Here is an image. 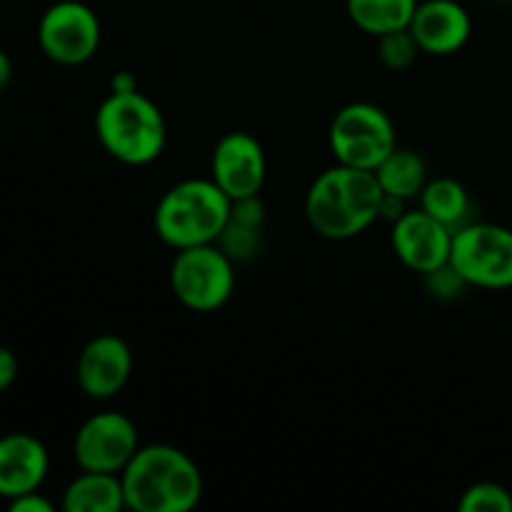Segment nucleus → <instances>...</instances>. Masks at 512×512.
<instances>
[{
  "instance_id": "obj_1",
  "label": "nucleus",
  "mask_w": 512,
  "mask_h": 512,
  "mask_svg": "<svg viewBox=\"0 0 512 512\" xmlns=\"http://www.w3.org/2000/svg\"><path fill=\"white\" fill-rule=\"evenodd\" d=\"M383 200L375 170L338 163L313 180L305 195V218L320 238L350 240L380 218Z\"/></svg>"
},
{
  "instance_id": "obj_2",
  "label": "nucleus",
  "mask_w": 512,
  "mask_h": 512,
  "mask_svg": "<svg viewBox=\"0 0 512 512\" xmlns=\"http://www.w3.org/2000/svg\"><path fill=\"white\" fill-rule=\"evenodd\" d=\"M120 480L125 508L135 512H188L203 498L198 463L175 445H140Z\"/></svg>"
},
{
  "instance_id": "obj_3",
  "label": "nucleus",
  "mask_w": 512,
  "mask_h": 512,
  "mask_svg": "<svg viewBox=\"0 0 512 512\" xmlns=\"http://www.w3.org/2000/svg\"><path fill=\"white\" fill-rule=\"evenodd\" d=\"M233 200L213 178L180 180L155 208V233L175 250L218 243L230 220Z\"/></svg>"
},
{
  "instance_id": "obj_4",
  "label": "nucleus",
  "mask_w": 512,
  "mask_h": 512,
  "mask_svg": "<svg viewBox=\"0 0 512 512\" xmlns=\"http://www.w3.org/2000/svg\"><path fill=\"white\" fill-rule=\"evenodd\" d=\"M95 135L110 158L148 165L163 155L168 125L158 105L143 93H110L95 113Z\"/></svg>"
},
{
  "instance_id": "obj_5",
  "label": "nucleus",
  "mask_w": 512,
  "mask_h": 512,
  "mask_svg": "<svg viewBox=\"0 0 512 512\" xmlns=\"http://www.w3.org/2000/svg\"><path fill=\"white\" fill-rule=\"evenodd\" d=\"M235 260L218 243L178 250L170 265V288L195 313L223 308L235 290Z\"/></svg>"
},
{
  "instance_id": "obj_6",
  "label": "nucleus",
  "mask_w": 512,
  "mask_h": 512,
  "mask_svg": "<svg viewBox=\"0 0 512 512\" xmlns=\"http://www.w3.org/2000/svg\"><path fill=\"white\" fill-rule=\"evenodd\" d=\"M328 143L340 165L375 170L398 148V135L383 108L373 103H350L335 113Z\"/></svg>"
},
{
  "instance_id": "obj_7",
  "label": "nucleus",
  "mask_w": 512,
  "mask_h": 512,
  "mask_svg": "<svg viewBox=\"0 0 512 512\" xmlns=\"http://www.w3.org/2000/svg\"><path fill=\"white\" fill-rule=\"evenodd\" d=\"M450 265L473 288H512V230L498 223H468L453 235Z\"/></svg>"
},
{
  "instance_id": "obj_8",
  "label": "nucleus",
  "mask_w": 512,
  "mask_h": 512,
  "mask_svg": "<svg viewBox=\"0 0 512 512\" xmlns=\"http://www.w3.org/2000/svg\"><path fill=\"white\" fill-rule=\"evenodd\" d=\"M98 13L80 0H58L38 20V45L48 60L58 65H83L98 53Z\"/></svg>"
},
{
  "instance_id": "obj_9",
  "label": "nucleus",
  "mask_w": 512,
  "mask_h": 512,
  "mask_svg": "<svg viewBox=\"0 0 512 512\" xmlns=\"http://www.w3.org/2000/svg\"><path fill=\"white\" fill-rule=\"evenodd\" d=\"M138 448L140 438L133 420L115 410H105L80 425L73 440V458L80 470L120 475Z\"/></svg>"
},
{
  "instance_id": "obj_10",
  "label": "nucleus",
  "mask_w": 512,
  "mask_h": 512,
  "mask_svg": "<svg viewBox=\"0 0 512 512\" xmlns=\"http://www.w3.org/2000/svg\"><path fill=\"white\" fill-rule=\"evenodd\" d=\"M268 175L263 145L243 130L223 135L210 158V178L223 188L230 200L253 198L263 190Z\"/></svg>"
},
{
  "instance_id": "obj_11",
  "label": "nucleus",
  "mask_w": 512,
  "mask_h": 512,
  "mask_svg": "<svg viewBox=\"0 0 512 512\" xmlns=\"http://www.w3.org/2000/svg\"><path fill=\"white\" fill-rule=\"evenodd\" d=\"M453 230L420 210H405L390 230V243L405 268L425 275L450 263Z\"/></svg>"
},
{
  "instance_id": "obj_12",
  "label": "nucleus",
  "mask_w": 512,
  "mask_h": 512,
  "mask_svg": "<svg viewBox=\"0 0 512 512\" xmlns=\"http://www.w3.org/2000/svg\"><path fill=\"white\" fill-rule=\"evenodd\" d=\"M133 373V353L118 335H98L78 355L75 380L93 400H110L128 385Z\"/></svg>"
},
{
  "instance_id": "obj_13",
  "label": "nucleus",
  "mask_w": 512,
  "mask_h": 512,
  "mask_svg": "<svg viewBox=\"0 0 512 512\" xmlns=\"http://www.w3.org/2000/svg\"><path fill=\"white\" fill-rule=\"evenodd\" d=\"M410 33L428 55H453L473 33L470 13L458 0H423L410 20Z\"/></svg>"
},
{
  "instance_id": "obj_14",
  "label": "nucleus",
  "mask_w": 512,
  "mask_h": 512,
  "mask_svg": "<svg viewBox=\"0 0 512 512\" xmlns=\"http://www.w3.org/2000/svg\"><path fill=\"white\" fill-rule=\"evenodd\" d=\"M48 470L50 455L35 435L8 433L0 438V498L13 500L40 490Z\"/></svg>"
},
{
  "instance_id": "obj_15",
  "label": "nucleus",
  "mask_w": 512,
  "mask_h": 512,
  "mask_svg": "<svg viewBox=\"0 0 512 512\" xmlns=\"http://www.w3.org/2000/svg\"><path fill=\"white\" fill-rule=\"evenodd\" d=\"M68 512H120L125 510V490L118 473L83 470L63 493Z\"/></svg>"
},
{
  "instance_id": "obj_16",
  "label": "nucleus",
  "mask_w": 512,
  "mask_h": 512,
  "mask_svg": "<svg viewBox=\"0 0 512 512\" xmlns=\"http://www.w3.org/2000/svg\"><path fill=\"white\" fill-rule=\"evenodd\" d=\"M265 208L258 195L243 200H233L230 220L220 235L218 245L233 260H250L260 248V233H263Z\"/></svg>"
},
{
  "instance_id": "obj_17",
  "label": "nucleus",
  "mask_w": 512,
  "mask_h": 512,
  "mask_svg": "<svg viewBox=\"0 0 512 512\" xmlns=\"http://www.w3.org/2000/svg\"><path fill=\"white\" fill-rule=\"evenodd\" d=\"M378 183L385 195H393L400 200H413L423 193L428 183V165L415 150L395 148L383 163L375 168Z\"/></svg>"
},
{
  "instance_id": "obj_18",
  "label": "nucleus",
  "mask_w": 512,
  "mask_h": 512,
  "mask_svg": "<svg viewBox=\"0 0 512 512\" xmlns=\"http://www.w3.org/2000/svg\"><path fill=\"white\" fill-rule=\"evenodd\" d=\"M418 3L420 0H345V8L348 18L363 33L380 38L393 30L410 28Z\"/></svg>"
},
{
  "instance_id": "obj_19",
  "label": "nucleus",
  "mask_w": 512,
  "mask_h": 512,
  "mask_svg": "<svg viewBox=\"0 0 512 512\" xmlns=\"http://www.w3.org/2000/svg\"><path fill=\"white\" fill-rule=\"evenodd\" d=\"M420 198V208L428 215H433L435 220H440L443 225H448L450 230H460L463 225H468L470 213V195L458 180L453 178H435L428 180L423 188Z\"/></svg>"
},
{
  "instance_id": "obj_20",
  "label": "nucleus",
  "mask_w": 512,
  "mask_h": 512,
  "mask_svg": "<svg viewBox=\"0 0 512 512\" xmlns=\"http://www.w3.org/2000/svg\"><path fill=\"white\" fill-rule=\"evenodd\" d=\"M460 512H512V495L508 488L498 483H483L470 485L458 500Z\"/></svg>"
},
{
  "instance_id": "obj_21",
  "label": "nucleus",
  "mask_w": 512,
  "mask_h": 512,
  "mask_svg": "<svg viewBox=\"0 0 512 512\" xmlns=\"http://www.w3.org/2000/svg\"><path fill=\"white\" fill-rule=\"evenodd\" d=\"M418 40L413 38L408 28L393 30V33H385L378 38V58L385 68L390 70H403L418 55Z\"/></svg>"
},
{
  "instance_id": "obj_22",
  "label": "nucleus",
  "mask_w": 512,
  "mask_h": 512,
  "mask_svg": "<svg viewBox=\"0 0 512 512\" xmlns=\"http://www.w3.org/2000/svg\"><path fill=\"white\" fill-rule=\"evenodd\" d=\"M425 285H428L430 293L440 300H453L458 298L465 288H470L450 263L443 265V268L433 270V273H425Z\"/></svg>"
},
{
  "instance_id": "obj_23",
  "label": "nucleus",
  "mask_w": 512,
  "mask_h": 512,
  "mask_svg": "<svg viewBox=\"0 0 512 512\" xmlns=\"http://www.w3.org/2000/svg\"><path fill=\"white\" fill-rule=\"evenodd\" d=\"M8 508L13 512H53L55 505L40 490H33V493H25L8 500Z\"/></svg>"
},
{
  "instance_id": "obj_24",
  "label": "nucleus",
  "mask_w": 512,
  "mask_h": 512,
  "mask_svg": "<svg viewBox=\"0 0 512 512\" xmlns=\"http://www.w3.org/2000/svg\"><path fill=\"white\" fill-rule=\"evenodd\" d=\"M15 378H18V358L13 350L0 345V393H5L15 383Z\"/></svg>"
},
{
  "instance_id": "obj_25",
  "label": "nucleus",
  "mask_w": 512,
  "mask_h": 512,
  "mask_svg": "<svg viewBox=\"0 0 512 512\" xmlns=\"http://www.w3.org/2000/svg\"><path fill=\"white\" fill-rule=\"evenodd\" d=\"M133 90H138V80L128 70H120L110 78V93H133Z\"/></svg>"
},
{
  "instance_id": "obj_26",
  "label": "nucleus",
  "mask_w": 512,
  "mask_h": 512,
  "mask_svg": "<svg viewBox=\"0 0 512 512\" xmlns=\"http://www.w3.org/2000/svg\"><path fill=\"white\" fill-rule=\"evenodd\" d=\"M10 80H13V60H10V55L0 48V95L5 93Z\"/></svg>"
}]
</instances>
